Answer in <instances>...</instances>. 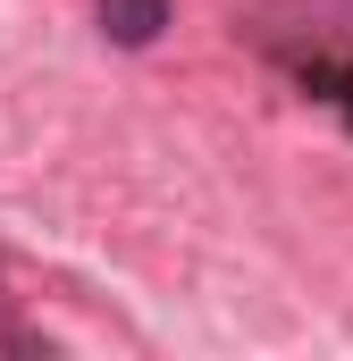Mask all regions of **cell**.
Wrapping results in <instances>:
<instances>
[{
	"mask_svg": "<svg viewBox=\"0 0 353 361\" xmlns=\"http://www.w3.org/2000/svg\"><path fill=\"white\" fill-rule=\"evenodd\" d=\"M92 17H101V42L118 51H152L169 34V0H92Z\"/></svg>",
	"mask_w": 353,
	"mask_h": 361,
	"instance_id": "cell-1",
	"label": "cell"
},
{
	"mask_svg": "<svg viewBox=\"0 0 353 361\" xmlns=\"http://www.w3.org/2000/svg\"><path fill=\"white\" fill-rule=\"evenodd\" d=\"M303 76H311V85H337L328 101H345V109H353V76H345V68H303Z\"/></svg>",
	"mask_w": 353,
	"mask_h": 361,
	"instance_id": "cell-2",
	"label": "cell"
}]
</instances>
